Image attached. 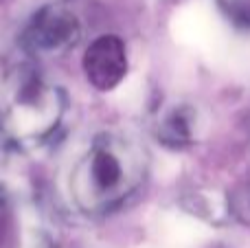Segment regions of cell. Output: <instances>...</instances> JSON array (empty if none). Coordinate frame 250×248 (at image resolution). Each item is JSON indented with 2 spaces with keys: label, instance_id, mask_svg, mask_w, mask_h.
I'll return each mask as SVG.
<instances>
[{
  "label": "cell",
  "instance_id": "1",
  "mask_svg": "<svg viewBox=\"0 0 250 248\" xmlns=\"http://www.w3.org/2000/svg\"><path fill=\"white\" fill-rule=\"evenodd\" d=\"M64 92L40 73L20 42L0 35V130L22 145H40L62 125Z\"/></svg>",
  "mask_w": 250,
  "mask_h": 248
},
{
  "label": "cell",
  "instance_id": "2",
  "mask_svg": "<svg viewBox=\"0 0 250 248\" xmlns=\"http://www.w3.org/2000/svg\"><path fill=\"white\" fill-rule=\"evenodd\" d=\"M147 152L123 132H101L88 143L68 180L70 198L83 213L117 209L143 185Z\"/></svg>",
  "mask_w": 250,
  "mask_h": 248
},
{
  "label": "cell",
  "instance_id": "3",
  "mask_svg": "<svg viewBox=\"0 0 250 248\" xmlns=\"http://www.w3.org/2000/svg\"><path fill=\"white\" fill-rule=\"evenodd\" d=\"M82 40L79 16L64 2H46L35 9L24 24L20 46L31 57H57Z\"/></svg>",
  "mask_w": 250,
  "mask_h": 248
},
{
  "label": "cell",
  "instance_id": "4",
  "mask_svg": "<svg viewBox=\"0 0 250 248\" xmlns=\"http://www.w3.org/2000/svg\"><path fill=\"white\" fill-rule=\"evenodd\" d=\"M83 75L88 83L101 92H110L127 75V48L119 35H99L83 53Z\"/></svg>",
  "mask_w": 250,
  "mask_h": 248
},
{
  "label": "cell",
  "instance_id": "5",
  "mask_svg": "<svg viewBox=\"0 0 250 248\" xmlns=\"http://www.w3.org/2000/svg\"><path fill=\"white\" fill-rule=\"evenodd\" d=\"M0 248H51L33 209L7 196H0Z\"/></svg>",
  "mask_w": 250,
  "mask_h": 248
},
{
  "label": "cell",
  "instance_id": "6",
  "mask_svg": "<svg viewBox=\"0 0 250 248\" xmlns=\"http://www.w3.org/2000/svg\"><path fill=\"white\" fill-rule=\"evenodd\" d=\"M156 136L167 147L180 149L198 139V112L191 103H169L158 112Z\"/></svg>",
  "mask_w": 250,
  "mask_h": 248
},
{
  "label": "cell",
  "instance_id": "7",
  "mask_svg": "<svg viewBox=\"0 0 250 248\" xmlns=\"http://www.w3.org/2000/svg\"><path fill=\"white\" fill-rule=\"evenodd\" d=\"M213 2L235 29L250 35V0H213Z\"/></svg>",
  "mask_w": 250,
  "mask_h": 248
},
{
  "label": "cell",
  "instance_id": "8",
  "mask_svg": "<svg viewBox=\"0 0 250 248\" xmlns=\"http://www.w3.org/2000/svg\"><path fill=\"white\" fill-rule=\"evenodd\" d=\"M7 165H9V139L0 130V185H2L4 174H7Z\"/></svg>",
  "mask_w": 250,
  "mask_h": 248
},
{
  "label": "cell",
  "instance_id": "9",
  "mask_svg": "<svg viewBox=\"0 0 250 248\" xmlns=\"http://www.w3.org/2000/svg\"><path fill=\"white\" fill-rule=\"evenodd\" d=\"M239 211H242L244 218L250 222V185L242 191V196H239Z\"/></svg>",
  "mask_w": 250,
  "mask_h": 248
},
{
  "label": "cell",
  "instance_id": "10",
  "mask_svg": "<svg viewBox=\"0 0 250 248\" xmlns=\"http://www.w3.org/2000/svg\"><path fill=\"white\" fill-rule=\"evenodd\" d=\"M0 2H18V0H0Z\"/></svg>",
  "mask_w": 250,
  "mask_h": 248
}]
</instances>
